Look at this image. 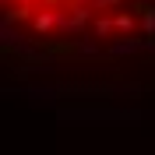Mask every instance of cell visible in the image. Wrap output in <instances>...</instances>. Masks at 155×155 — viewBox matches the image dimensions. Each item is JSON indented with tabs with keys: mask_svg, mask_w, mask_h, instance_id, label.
Returning <instances> with one entry per match:
<instances>
[{
	"mask_svg": "<svg viewBox=\"0 0 155 155\" xmlns=\"http://www.w3.org/2000/svg\"><path fill=\"white\" fill-rule=\"evenodd\" d=\"M4 21L39 53H120L155 35V0H4Z\"/></svg>",
	"mask_w": 155,
	"mask_h": 155,
	"instance_id": "obj_1",
	"label": "cell"
}]
</instances>
